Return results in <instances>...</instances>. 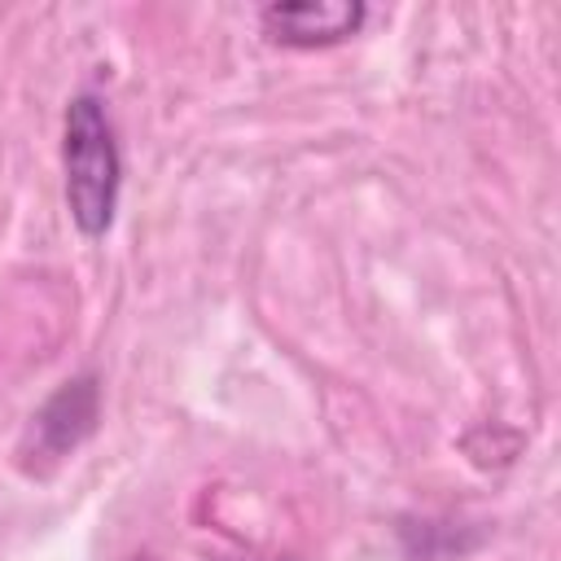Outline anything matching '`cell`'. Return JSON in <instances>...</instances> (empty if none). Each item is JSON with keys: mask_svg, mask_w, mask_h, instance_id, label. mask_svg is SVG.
<instances>
[{"mask_svg": "<svg viewBox=\"0 0 561 561\" xmlns=\"http://www.w3.org/2000/svg\"><path fill=\"white\" fill-rule=\"evenodd\" d=\"M359 22H364V4H355V0H289V4L263 9L267 39L289 44V48L337 44V39L355 35Z\"/></svg>", "mask_w": 561, "mask_h": 561, "instance_id": "3", "label": "cell"}, {"mask_svg": "<svg viewBox=\"0 0 561 561\" xmlns=\"http://www.w3.org/2000/svg\"><path fill=\"white\" fill-rule=\"evenodd\" d=\"M136 561H149V557H136Z\"/></svg>", "mask_w": 561, "mask_h": 561, "instance_id": "4", "label": "cell"}, {"mask_svg": "<svg viewBox=\"0 0 561 561\" xmlns=\"http://www.w3.org/2000/svg\"><path fill=\"white\" fill-rule=\"evenodd\" d=\"M61 162H66V206L83 237H105L118 210V184H123V158L114 140V123L101 105V96L79 92L66 105L61 127Z\"/></svg>", "mask_w": 561, "mask_h": 561, "instance_id": "1", "label": "cell"}, {"mask_svg": "<svg viewBox=\"0 0 561 561\" xmlns=\"http://www.w3.org/2000/svg\"><path fill=\"white\" fill-rule=\"evenodd\" d=\"M101 421V386L92 373L83 377H70L35 416H31V430L22 438V456L26 465L35 460H61L70 456Z\"/></svg>", "mask_w": 561, "mask_h": 561, "instance_id": "2", "label": "cell"}]
</instances>
